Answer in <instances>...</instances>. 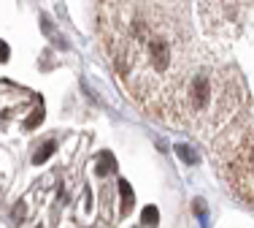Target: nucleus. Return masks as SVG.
<instances>
[{"label": "nucleus", "instance_id": "obj_2", "mask_svg": "<svg viewBox=\"0 0 254 228\" xmlns=\"http://www.w3.org/2000/svg\"><path fill=\"white\" fill-rule=\"evenodd\" d=\"M54 149H57V144H54V141H44L38 149H35V155H33V163H35V166L46 163V160L52 158V152H54Z\"/></svg>", "mask_w": 254, "mask_h": 228}, {"label": "nucleus", "instance_id": "obj_4", "mask_svg": "<svg viewBox=\"0 0 254 228\" xmlns=\"http://www.w3.org/2000/svg\"><path fill=\"white\" fill-rule=\"evenodd\" d=\"M98 171L100 174H108V171H114V158L108 152H103L100 158H98Z\"/></svg>", "mask_w": 254, "mask_h": 228}, {"label": "nucleus", "instance_id": "obj_5", "mask_svg": "<svg viewBox=\"0 0 254 228\" xmlns=\"http://www.w3.org/2000/svg\"><path fill=\"white\" fill-rule=\"evenodd\" d=\"M157 220H160V212H157V207H146V209H143V215H141V223H146V226H154Z\"/></svg>", "mask_w": 254, "mask_h": 228}, {"label": "nucleus", "instance_id": "obj_7", "mask_svg": "<svg viewBox=\"0 0 254 228\" xmlns=\"http://www.w3.org/2000/svg\"><path fill=\"white\" fill-rule=\"evenodd\" d=\"M8 55H11L8 44H5V41H0V63H5V60H8Z\"/></svg>", "mask_w": 254, "mask_h": 228}, {"label": "nucleus", "instance_id": "obj_6", "mask_svg": "<svg viewBox=\"0 0 254 228\" xmlns=\"http://www.w3.org/2000/svg\"><path fill=\"white\" fill-rule=\"evenodd\" d=\"M41 119H44V112H41V109H38V112H35V114H33V117H30V119H27V128H35V125H41Z\"/></svg>", "mask_w": 254, "mask_h": 228}, {"label": "nucleus", "instance_id": "obj_8", "mask_svg": "<svg viewBox=\"0 0 254 228\" xmlns=\"http://www.w3.org/2000/svg\"><path fill=\"white\" fill-rule=\"evenodd\" d=\"M195 215H197V218H200V220L205 218V204H203L200 199H197V201H195Z\"/></svg>", "mask_w": 254, "mask_h": 228}, {"label": "nucleus", "instance_id": "obj_1", "mask_svg": "<svg viewBox=\"0 0 254 228\" xmlns=\"http://www.w3.org/2000/svg\"><path fill=\"white\" fill-rule=\"evenodd\" d=\"M119 196H122V215H127L132 209V204H135V199H132V188L127 179H119Z\"/></svg>", "mask_w": 254, "mask_h": 228}, {"label": "nucleus", "instance_id": "obj_3", "mask_svg": "<svg viewBox=\"0 0 254 228\" xmlns=\"http://www.w3.org/2000/svg\"><path fill=\"white\" fill-rule=\"evenodd\" d=\"M176 152H179V158L184 160V163H192V166L197 163V152L190 147V144H176Z\"/></svg>", "mask_w": 254, "mask_h": 228}]
</instances>
